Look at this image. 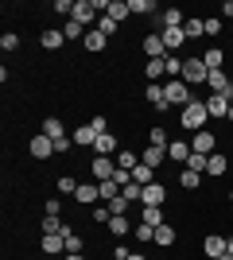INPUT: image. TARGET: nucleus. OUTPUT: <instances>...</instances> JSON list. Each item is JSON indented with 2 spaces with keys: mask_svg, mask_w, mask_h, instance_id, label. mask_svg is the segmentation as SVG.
Wrapping results in <instances>:
<instances>
[{
  "mask_svg": "<svg viewBox=\"0 0 233 260\" xmlns=\"http://www.w3.org/2000/svg\"><path fill=\"white\" fill-rule=\"evenodd\" d=\"M206 120H210V113H206V101L194 98L187 109H183V128H187V132H202V128H206Z\"/></svg>",
  "mask_w": 233,
  "mask_h": 260,
  "instance_id": "obj_1",
  "label": "nucleus"
},
{
  "mask_svg": "<svg viewBox=\"0 0 233 260\" xmlns=\"http://www.w3.org/2000/svg\"><path fill=\"white\" fill-rule=\"evenodd\" d=\"M206 78H210V66L202 58H183V82L187 86H206Z\"/></svg>",
  "mask_w": 233,
  "mask_h": 260,
  "instance_id": "obj_2",
  "label": "nucleus"
},
{
  "mask_svg": "<svg viewBox=\"0 0 233 260\" xmlns=\"http://www.w3.org/2000/svg\"><path fill=\"white\" fill-rule=\"evenodd\" d=\"M163 93H167V105H190V86L183 82V78H175V82H167L163 86Z\"/></svg>",
  "mask_w": 233,
  "mask_h": 260,
  "instance_id": "obj_3",
  "label": "nucleus"
},
{
  "mask_svg": "<svg viewBox=\"0 0 233 260\" xmlns=\"http://www.w3.org/2000/svg\"><path fill=\"white\" fill-rule=\"evenodd\" d=\"M206 89H210V93H222V98H233V82H229V74H225V70H210Z\"/></svg>",
  "mask_w": 233,
  "mask_h": 260,
  "instance_id": "obj_4",
  "label": "nucleus"
},
{
  "mask_svg": "<svg viewBox=\"0 0 233 260\" xmlns=\"http://www.w3.org/2000/svg\"><path fill=\"white\" fill-rule=\"evenodd\" d=\"M89 171H93V179H97V183H109L113 175H117V163H113L109 155H93V163H89Z\"/></svg>",
  "mask_w": 233,
  "mask_h": 260,
  "instance_id": "obj_5",
  "label": "nucleus"
},
{
  "mask_svg": "<svg viewBox=\"0 0 233 260\" xmlns=\"http://www.w3.org/2000/svg\"><path fill=\"white\" fill-rule=\"evenodd\" d=\"M190 152H198V155H214V152H218V136H214L210 128L194 132V144H190Z\"/></svg>",
  "mask_w": 233,
  "mask_h": 260,
  "instance_id": "obj_6",
  "label": "nucleus"
},
{
  "mask_svg": "<svg viewBox=\"0 0 233 260\" xmlns=\"http://www.w3.org/2000/svg\"><path fill=\"white\" fill-rule=\"evenodd\" d=\"M101 12L93 8V0H74V20L82 23V27H89V23H97Z\"/></svg>",
  "mask_w": 233,
  "mask_h": 260,
  "instance_id": "obj_7",
  "label": "nucleus"
},
{
  "mask_svg": "<svg viewBox=\"0 0 233 260\" xmlns=\"http://www.w3.org/2000/svg\"><path fill=\"white\" fill-rule=\"evenodd\" d=\"M74 198H78V202H82V206H89V210H93V206H97V202H101V186H97V183H78Z\"/></svg>",
  "mask_w": 233,
  "mask_h": 260,
  "instance_id": "obj_8",
  "label": "nucleus"
},
{
  "mask_svg": "<svg viewBox=\"0 0 233 260\" xmlns=\"http://www.w3.org/2000/svg\"><path fill=\"white\" fill-rule=\"evenodd\" d=\"M155 23L167 31V27H183V23H187V16H183L179 8H163V12H155Z\"/></svg>",
  "mask_w": 233,
  "mask_h": 260,
  "instance_id": "obj_9",
  "label": "nucleus"
},
{
  "mask_svg": "<svg viewBox=\"0 0 233 260\" xmlns=\"http://www.w3.org/2000/svg\"><path fill=\"white\" fill-rule=\"evenodd\" d=\"M43 252L47 256H66V237L62 233H43Z\"/></svg>",
  "mask_w": 233,
  "mask_h": 260,
  "instance_id": "obj_10",
  "label": "nucleus"
},
{
  "mask_svg": "<svg viewBox=\"0 0 233 260\" xmlns=\"http://www.w3.org/2000/svg\"><path fill=\"white\" fill-rule=\"evenodd\" d=\"M229 105H233V98H222V93H210V98H206V113H210V117H229Z\"/></svg>",
  "mask_w": 233,
  "mask_h": 260,
  "instance_id": "obj_11",
  "label": "nucleus"
},
{
  "mask_svg": "<svg viewBox=\"0 0 233 260\" xmlns=\"http://www.w3.org/2000/svg\"><path fill=\"white\" fill-rule=\"evenodd\" d=\"M31 155H35V159L55 155V140H51V136H31Z\"/></svg>",
  "mask_w": 233,
  "mask_h": 260,
  "instance_id": "obj_12",
  "label": "nucleus"
},
{
  "mask_svg": "<svg viewBox=\"0 0 233 260\" xmlns=\"http://www.w3.org/2000/svg\"><path fill=\"white\" fill-rule=\"evenodd\" d=\"M163 155H167V148H155V144H148L144 148V155H140V163H144V167H163Z\"/></svg>",
  "mask_w": 233,
  "mask_h": 260,
  "instance_id": "obj_13",
  "label": "nucleus"
},
{
  "mask_svg": "<svg viewBox=\"0 0 233 260\" xmlns=\"http://www.w3.org/2000/svg\"><path fill=\"white\" fill-rule=\"evenodd\" d=\"M163 198H167V190L159 183H148L144 186V198H140V202H144V206H163Z\"/></svg>",
  "mask_w": 233,
  "mask_h": 260,
  "instance_id": "obj_14",
  "label": "nucleus"
},
{
  "mask_svg": "<svg viewBox=\"0 0 233 260\" xmlns=\"http://www.w3.org/2000/svg\"><path fill=\"white\" fill-rule=\"evenodd\" d=\"M167 159L187 163V159H190V144H187V140H171V144H167Z\"/></svg>",
  "mask_w": 233,
  "mask_h": 260,
  "instance_id": "obj_15",
  "label": "nucleus"
},
{
  "mask_svg": "<svg viewBox=\"0 0 233 260\" xmlns=\"http://www.w3.org/2000/svg\"><path fill=\"white\" fill-rule=\"evenodd\" d=\"M140 221L152 225V229H159V225H163V206H144V210H140Z\"/></svg>",
  "mask_w": 233,
  "mask_h": 260,
  "instance_id": "obj_16",
  "label": "nucleus"
},
{
  "mask_svg": "<svg viewBox=\"0 0 233 260\" xmlns=\"http://www.w3.org/2000/svg\"><path fill=\"white\" fill-rule=\"evenodd\" d=\"M163 51H167L163 35H148V39H144V54H148V58H163Z\"/></svg>",
  "mask_w": 233,
  "mask_h": 260,
  "instance_id": "obj_17",
  "label": "nucleus"
},
{
  "mask_svg": "<svg viewBox=\"0 0 233 260\" xmlns=\"http://www.w3.org/2000/svg\"><path fill=\"white\" fill-rule=\"evenodd\" d=\"M93 152H97V155H117L121 148H117V140L105 132V136H97V140H93Z\"/></svg>",
  "mask_w": 233,
  "mask_h": 260,
  "instance_id": "obj_18",
  "label": "nucleus"
},
{
  "mask_svg": "<svg viewBox=\"0 0 233 260\" xmlns=\"http://www.w3.org/2000/svg\"><path fill=\"white\" fill-rule=\"evenodd\" d=\"M202 249H206V256H214V260H218V256H222V252H225V237H218V233H210V237L202 241Z\"/></svg>",
  "mask_w": 233,
  "mask_h": 260,
  "instance_id": "obj_19",
  "label": "nucleus"
},
{
  "mask_svg": "<svg viewBox=\"0 0 233 260\" xmlns=\"http://www.w3.org/2000/svg\"><path fill=\"white\" fill-rule=\"evenodd\" d=\"M148 101H152V109H167V93L159 82H148Z\"/></svg>",
  "mask_w": 233,
  "mask_h": 260,
  "instance_id": "obj_20",
  "label": "nucleus"
},
{
  "mask_svg": "<svg viewBox=\"0 0 233 260\" xmlns=\"http://www.w3.org/2000/svg\"><path fill=\"white\" fill-rule=\"evenodd\" d=\"M105 16H109V20H117V23H121L124 16H132V12H128V0H109V8H105Z\"/></svg>",
  "mask_w": 233,
  "mask_h": 260,
  "instance_id": "obj_21",
  "label": "nucleus"
},
{
  "mask_svg": "<svg viewBox=\"0 0 233 260\" xmlns=\"http://www.w3.org/2000/svg\"><path fill=\"white\" fill-rule=\"evenodd\" d=\"M43 136H51V140H62V136H66L62 120H58V117H47V120H43Z\"/></svg>",
  "mask_w": 233,
  "mask_h": 260,
  "instance_id": "obj_22",
  "label": "nucleus"
},
{
  "mask_svg": "<svg viewBox=\"0 0 233 260\" xmlns=\"http://www.w3.org/2000/svg\"><path fill=\"white\" fill-rule=\"evenodd\" d=\"M128 12H132V16H155V0H128Z\"/></svg>",
  "mask_w": 233,
  "mask_h": 260,
  "instance_id": "obj_23",
  "label": "nucleus"
},
{
  "mask_svg": "<svg viewBox=\"0 0 233 260\" xmlns=\"http://www.w3.org/2000/svg\"><path fill=\"white\" fill-rule=\"evenodd\" d=\"M39 233H66V225L58 221V214H43V221H39Z\"/></svg>",
  "mask_w": 233,
  "mask_h": 260,
  "instance_id": "obj_24",
  "label": "nucleus"
},
{
  "mask_svg": "<svg viewBox=\"0 0 233 260\" xmlns=\"http://www.w3.org/2000/svg\"><path fill=\"white\" fill-rule=\"evenodd\" d=\"M144 74L152 78V82H159V78L167 74V58H148V66H144Z\"/></svg>",
  "mask_w": 233,
  "mask_h": 260,
  "instance_id": "obj_25",
  "label": "nucleus"
},
{
  "mask_svg": "<svg viewBox=\"0 0 233 260\" xmlns=\"http://www.w3.org/2000/svg\"><path fill=\"white\" fill-rule=\"evenodd\" d=\"M206 171H210V175H225V171H229V159H225L222 152H214L210 159H206Z\"/></svg>",
  "mask_w": 233,
  "mask_h": 260,
  "instance_id": "obj_26",
  "label": "nucleus"
},
{
  "mask_svg": "<svg viewBox=\"0 0 233 260\" xmlns=\"http://www.w3.org/2000/svg\"><path fill=\"white\" fill-rule=\"evenodd\" d=\"M183 39H187V35H183V27H167V31H163V47H167V51L183 47Z\"/></svg>",
  "mask_w": 233,
  "mask_h": 260,
  "instance_id": "obj_27",
  "label": "nucleus"
},
{
  "mask_svg": "<svg viewBox=\"0 0 233 260\" xmlns=\"http://www.w3.org/2000/svg\"><path fill=\"white\" fill-rule=\"evenodd\" d=\"M39 43H43L47 51H58V47L66 43V35H62V31H55V27H51V31H43V39H39Z\"/></svg>",
  "mask_w": 233,
  "mask_h": 260,
  "instance_id": "obj_28",
  "label": "nucleus"
},
{
  "mask_svg": "<svg viewBox=\"0 0 233 260\" xmlns=\"http://www.w3.org/2000/svg\"><path fill=\"white\" fill-rule=\"evenodd\" d=\"M202 62L210 66V70H225V54H222V51H218V47H210V51L202 54Z\"/></svg>",
  "mask_w": 233,
  "mask_h": 260,
  "instance_id": "obj_29",
  "label": "nucleus"
},
{
  "mask_svg": "<svg viewBox=\"0 0 233 260\" xmlns=\"http://www.w3.org/2000/svg\"><path fill=\"white\" fill-rule=\"evenodd\" d=\"M183 35H187V39H198V35H206V20H198V16H194V20H187V23H183Z\"/></svg>",
  "mask_w": 233,
  "mask_h": 260,
  "instance_id": "obj_30",
  "label": "nucleus"
},
{
  "mask_svg": "<svg viewBox=\"0 0 233 260\" xmlns=\"http://www.w3.org/2000/svg\"><path fill=\"white\" fill-rule=\"evenodd\" d=\"M132 183H140V186L155 183V171H152V167H144V163H136V167H132Z\"/></svg>",
  "mask_w": 233,
  "mask_h": 260,
  "instance_id": "obj_31",
  "label": "nucleus"
},
{
  "mask_svg": "<svg viewBox=\"0 0 233 260\" xmlns=\"http://www.w3.org/2000/svg\"><path fill=\"white\" fill-rule=\"evenodd\" d=\"M136 163H140V159H136V152H132V148H121V152H117V167H124V171H132Z\"/></svg>",
  "mask_w": 233,
  "mask_h": 260,
  "instance_id": "obj_32",
  "label": "nucleus"
},
{
  "mask_svg": "<svg viewBox=\"0 0 233 260\" xmlns=\"http://www.w3.org/2000/svg\"><path fill=\"white\" fill-rule=\"evenodd\" d=\"M179 183L187 186V190H198V186H202V171H190V167H187V171L179 175Z\"/></svg>",
  "mask_w": 233,
  "mask_h": 260,
  "instance_id": "obj_33",
  "label": "nucleus"
},
{
  "mask_svg": "<svg viewBox=\"0 0 233 260\" xmlns=\"http://www.w3.org/2000/svg\"><path fill=\"white\" fill-rule=\"evenodd\" d=\"M155 245H159V249L175 245V229H171V225H159V229H155Z\"/></svg>",
  "mask_w": 233,
  "mask_h": 260,
  "instance_id": "obj_34",
  "label": "nucleus"
},
{
  "mask_svg": "<svg viewBox=\"0 0 233 260\" xmlns=\"http://www.w3.org/2000/svg\"><path fill=\"white\" fill-rule=\"evenodd\" d=\"M89 214H93V221H97V225H109V221H113V210L105 206V202H97V206L89 210Z\"/></svg>",
  "mask_w": 233,
  "mask_h": 260,
  "instance_id": "obj_35",
  "label": "nucleus"
},
{
  "mask_svg": "<svg viewBox=\"0 0 233 260\" xmlns=\"http://www.w3.org/2000/svg\"><path fill=\"white\" fill-rule=\"evenodd\" d=\"M101 47H105V35H101L97 27H89L86 31V51H101Z\"/></svg>",
  "mask_w": 233,
  "mask_h": 260,
  "instance_id": "obj_36",
  "label": "nucleus"
},
{
  "mask_svg": "<svg viewBox=\"0 0 233 260\" xmlns=\"http://www.w3.org/2000/svg\"><path fill=\"white\" fill-rule=\"evenodd\" d=\"M93 140H97V132L89 128V124H82V128H74V144H89V148H93Z\"/></svg>",
  "mask_w": 233,
  "mask_h": 260,
  "instance_id": "obj_37",
  "label": "nucleus"
},
{
  "mask_svg": "<svg viewBox=\"0 0 233 260\" xmlns=\"http://www.w3.org/2000/svg\"><path fill=\"white\" fill-rule=\"evenodd\" d=\"M86 31H89V27H82L78 20H66V27H62V35H66V39H86Z\"/></svg>",
  "mask_w": 233,
  "mask_h": 260,
  "instance_id": "obj_38",
  "label": "nucleus"
},
{
  "mask_svg": "<svg viewBox=\"0 0 233 260\" xmlns=\"http://www.w3.org/2000/svg\"><path fill=\"white\" fill-rule=\"evenodd\" d=\"M62 237H66V252H82V249H86V241L78 237V233H74L70 225H66V233H62Z\"/></svg>",
  "mask_w": 233,
  "mask_h": 260,
  "instance_id": "obj_39",
  "label": "nucleus"
},
{
  "mask_svg": "<svg viewBox=\"0 0 233 260\" xmlns=\"http://www.w3.org/2000/svg\"><path fill=\"white\" fill-rule=\"evenodd\" d=\"M93 27H97V31L105 35V39H109V35L117 31V27H121V23H117V20H109V16H97V23H93Z\"/></svg>",
  "mask_w": 233,
  "mask_h": 260,
  "instance_id": "obj_40",
  "label": "nucleus"
},
{
  "mask_svg": "<svg viewBox=\"0 0 233 260\" xmlns=\"http://www.w3.org/2000/svg\"><path fill=\"white\" fill-rule=\"evenodd\" d=\"M128 229H132V225H128V217H113V221H109V233H113V237H124Z\"/></svg>",
  "mask_w": 233,
  "mask_h": 260,
  "instance_id": "obj_41",
  "label": "nucleus"
},
{
  "mask_svg": "<svg viewBox=\"0 0 233 260\" xmlns=\"http://www.w3.org/2000/svg\"><path fill=\"white\" fill-rule=\"evenodd\" d=\"M97 186H101V202H113V198L121 194V186L113 183V179H109V183H97Z\"/></svg>",
  "mask_w": 233,
  "mask_h": 260,
  "instance_id": "obj_42",
  "label": "nucleus"
},
{
  "mask_svg": "<svg viewBox=\"0 0 233 260\" xmlns=\"http://www.w3.org/2000/svg\"><path fill=\"white\" fill-rule=\"evenodd\" d=\"M206 159H210V155H198V152H190L187 167H190V171H206Z\"/></svg>",
  "mask_w": 233,
  "mask_h": 260,
  "instance_id": "obj_43",
  "label": "nucleus"
},
{
  "mask_svg": "<svg viewBox=\"0 0 233 260\" xmlns=\"http://www.w3.org/2000/svg\"><path fill=\"white\" fill-rule=\"evenodd\" d=\"M58 190H62V194H74V190H78V179H74V175H62V179H58Z\"/></svg>",
  "mask_w": 233,
  "mask_h": 260,
  "instance_id": "obj_44",
  "label": "nucleus"
},
{
  "mask_svg": "<svg viewBox=\"0 0 233 260\" xmlns=\"http://www.w3.org/2000/svg\"><path fill=\"white\" fill-rule=\"evenodd\" d=\"M148 144H155V148H167V132H163V128H152V132H148Z\"/></svg>",
  "mask_w": 233,
  "mask_h": 260,
  "instance_id": "obj_45",
  "label": "nucleus"
},
{
  "mask_svg": "<svg viewBox=\"0 0 233 260\" xmlns=\"http://www.w3.org/2000/svg\"><path fill=\"white\" fill-rule=\"evenodd\" d=\"M132 233H136V241H155V229H152V225H144V221H140Z\"/></svg>",
  "mask_w": 233,
  "mask_h": 260,
  "instance_id": "obj_46",
  "label": "nucleus"
},
{
  "mask_svg": "<svg viewBox=\"0 0 233 260\" xmlns=\"http://www.w3.org/2000/svg\"><path fill=\"white\" fill-rule=\"evenodd\" d=\"M0 47H4V51H16V47H20V35H16V31H4Z\"/></svg>",
  "mask_w": 233,
  "mask_h": 260,
  "instance_id": "obj_47",
  "label": "nucleus"
},
{
  "mask_svg": "<svg viewBox=\"0 0 233 260\" xmlns=\"http://www.w3.org/2000/svg\"><path fill=\"white\" fill-rule=\"evenodd\" d=\"M89 128L97 132V136H105V132H109V120H105V117H93V120H89Z\"/></svg>",
  "mask_w": 233,
  "mask_h": 260,
  "instance_id": "obj_48",
  "label": "nucleus"
},
{
  "mask_svg": "<svg viewBox=\"0 0 233 260\" xmlns=\"http://www.w3.org/2000/svg\"><path fill=\"white\" fill-rule=\"evenodd\" d=\"M55 12H62V16L74 20V4H70V0H55Z\"/></svg>",
  "mask_w": 233,
  "mask_h": 260,
  "instance_id": "obj_49",
  "label": "nucleus"
},
{
  "mask_svg": "<svg viewBox=\"0 0 233 260\" xmlns=\"http://www.w3.org/2000/svg\"><path fill=\"white\" fill-rule=\"evenodd\" d=\"M167 74H179V78H183V58H167Z\"/></svg>",
  "mask_w": 233,
  "mask_h": 260,
  "instance_id": "obj_50",
  "label": "nucleus"
},
{
  "mask_svg": "<svg viewBox=\"0 0 233 260\" xmlns=\"http://www.w3.org/2000/svg\"><path fill=\"white\" fill-rule=\"evenodd\" d=\"M222 31V20H218V16H214V20H206V35H218Z\"/></svg>",
  "mask_w": 233,
  "mask_h": 260,
  "instance_id": "obj_51",
  "label": "nucleus"
},
{
  "mask_svg": "<svg viewBox=\"0 0 233 260\" xmlns=\"http://www.w3.org/2000/svg\"><path fill=\"white\" fill-rule=\"evenodd\" d=\"M222 12H225V20H229V16H233V0H225V4H222Z\"/></svg>",
  "mask_w": 233,
  "mask_h": 260,
  "instance_id": "obj_52",
  "label": "nucleus"
},
{
  "mask_svg": "<svg viewBox=\"0 0 233 260\" xmlns=\"http://www.w3.org/2000/svg\"><path fill=\"white\" fill-rule=\"evenodd\" d=\"M62 260H86V256H82V252H66Z\"/></svg>",
  "mask_w": 233,
  "mask_h": 260,
  "instance_id": "obj_53",
  "label": "nucleus"
},
{
  "mask_svg": "<svg viewBox=\"0 0 233 260\" xmlns=\"http://www.w3.org/2000/svg\"><path fill=\"white\" fill-rule=\"evenodd\" d=\"M225 252H229V256H233V237H225Z\"/></svg>",
  "mask_w": 233,
  "mask_h": 260,
  "instance_id": "obj_54",
  "label": "nucleus"
},
{
  "mask_svg": "<svg viewBox=\"0 0 233 260\" xmlns=\"http://www.w3.org/2000/svg\"><path fill=\"white\" fill-rule=\"evenodd\" d=\"M128 260H148V256H140V252H132V256H128Z\"/></svg>",
  "mask_w": 233,
  "mask_h": 260,
  "instance_id": "obj_55",
  "label": "nucleus"
},
{
  "mask_svg": "<svg viewBox=\"0 0 233 260\" xmlns=\"http://www.w3.org/2000/svg\"><path fill=\"white\" fill-rule=\"evenodd\" d=\"M218 260H233V256H229V252H222V256H218Z\"/></svg>",
  "mask_w": 233,
  "mask_h": 260,
  "instance_id": "obj_56",
  "label": "nucleus"
},
{
  "mask_svg": "<svg viewBox=\"0 0 233 260\" xmlns=\"http://www.w3.org/2000/svg\"><path fill=\"white\" fill-rule=\"evenodd\" d=\"M229 202H233V190H229Z\"/></svg>",
  "mask_w": 233,
  "mask_h": 260,
  "instance_id": "obj_57",
  "label": "nucleus"
},
{
  "mask_svg": "<svg viewBox=\"0 0 233 260\" xmlns=\"http://www.w3.org/2000/svg\"><path fill=\"white\" fill-rule=\"evenodd\" d=\"M43 260H51V256H43Z\"/></svg>",
  "mask_w": 233,
  "mask_h": 260,
  "instance_id": "obj_58",
  "label": "nucleus"
},
{
  "mask_svg": "<svg viewBox=\"0 0 233 260\" xmlns=\"http://www.w3.org/2000/svg\"><path fill=\"white\" fill-rule=\"evenodd\" d=\"M113 260H117V256H113Z\"/></svg>",
  "mask_w": 233,
  "mask_h": 260,
  "instance_id": "obj_59",
  "label": "nucleus"
}]
</instances>
